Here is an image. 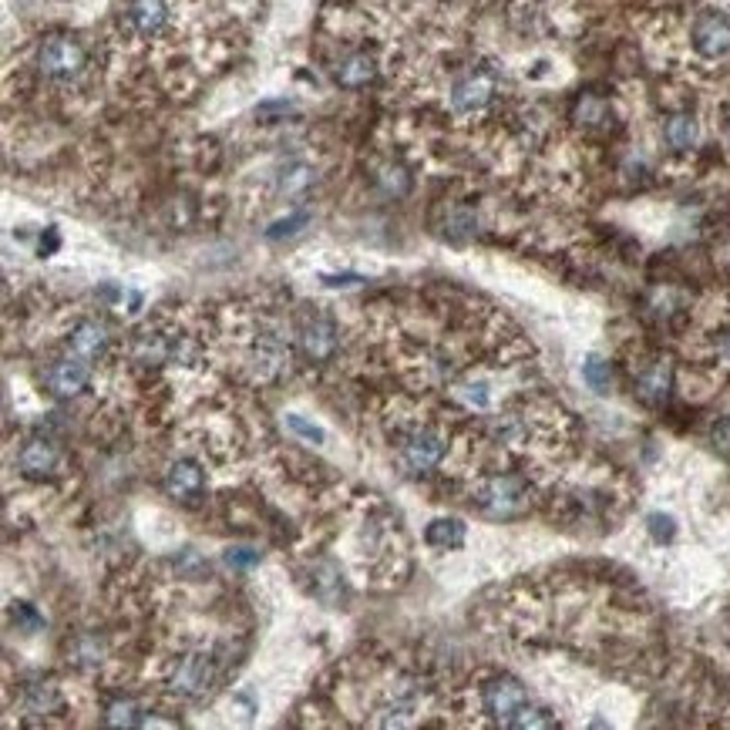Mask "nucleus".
<instances>
[{
  "mask_svg": "<svg viewBox=\"0 0 730 730\" xmlns=\"http://www.w3.org/2000/svg\"><path fill=\"white\" fill-rule=\"evenodd\" d=\"M34 78L54 91H78L91 78L95 58L88 44L71 31H51L34 44L31 54Z\"/></svg>",
  "mask_w": 730,
  "mask_h": 730,
  "instance_id": "nucleus-1",
  "label": "nucleus"
},
{
  "mask_svg": "<svg viewBox=\"0 0 730 730\" xmlns=\"http://www.w3.org/2000/svg\"><path fill=\"white\" fill-rule=\"evenodd\" d=\"M502 95V75L485 61H471L451 71L445 85V112L451 122H475L488 115Z\"/></svg>",
  "mask_w": 730,
  "mask_h": 730,
  "instance_id": "nucleus-2",
  "label": "nucleus"
},
{
  "mask_svg": "<svg viewBox=\"0 0 730 730\" xmlns=\"http://www.w3.org/2000/svg\"><path fill=\"white\" fill-rule=\"evenodd\" d=\"M394 458L404 475L424 478L448 461V431L428 418H397L394 421Z\"/></svg>",
  "mask_w": 730,
  "mask_h": 730,
  "instance_id": "nucleus-3",
  "label": "nucleus"
},
{
  "mask_svg": "<svg viewBox=\"0 0 730 730\" xmlns=\"http://www.w3.org/2000/svg\"><path fill=\"white\" fill-rule=\"evenodd\" d=\"M532 485L515 471H488L471 482V505L488 519H519L532 508Z\"/></svg>",
  "mask_w": 730,
  "mask_h": 730,
  "instance_id": "nucleus-4",
  "label": "nucleus"
},
{
  "mask_svg": "<svg viewBox=\"0 0 730 730\" xmlns=\"http://www.w3.org/2000/svg\"><path fill=\"white\" fill-rule=\"evenodd\" d=\"M179 4L175 0H128L122 11V41L128 48H155L175 38Z\"/></svg>",
  "mask_w": 730,
  "mask_h": 730,
  "instance_id": "nucleus-5",
  "label": "nucleus"
},
{
  "mask_svg": "<svg viewBox=\"0 0 730 730\" xmlns=\"http://www.w3.org/2000/svg\"><path fill=\"white\" fill-rule=\"evenodd\" d=\"M219 680L216 653L199 646V650H182L165 663V690L175 700H202L209 697Z\"/></svg>",
  "mask_w": 730,
  "mask_h": 730,
  "instance_id": "nucleus-6",
  "label": "nucleus"
},
{
  "mask_svg": "<svg viewBox=\"0 0 730 730\" xmlns=\"http://www.w3.org/2000/svg\"><path fill=\"white\" fill-rule=\"evenodd\" d=\"M532 704L529 690L522 687V680L508 677V673H495L478 687V707L482 714L498 727H515L522 717V710Z\"/></svg>",
  "mask_w": 730,
  "mask_h": 730,
  "instance_id": "nucleus-7",
  "label": "nucleus"
},
{
  "mask_svg": "<svg viewBox=\"0 0 730 730\" xmlns=\"http://www.w3.org/2000/svg\"><path fill=\"white\" fill-rule=\"evenodd\" d=\"M297 344L310 364H327V360H334L337 347H340L337 320L330 317V313H323L320 307L307 310L297 320Z\"/></svg>",
  "mask_w": 730,
  "mask_h": 730,
  "instance_id": "nucleus-8",
  "label": "nucleus"
},
{
  "mask_svg": "<svg viewBox=\"0 0 730 730\" xmlns=\"http://www.w3.org/2000/svg\"><path fill=\"white\" fill-rule=\"evenodd\" d=\"M690 48L700 61L720 64L730 58V17L720 11H700L690 21Z\"/></svg>",
  "mask_w": 730,
  "mask_h": 730,
  "instance_id": "nucleus-9",
  "label": "nucleus"
},
{
  "mask_svg": "<svg viewBox=\"0 0 730 730\" xmlns=\"http://www.w3.org/2000/svg\"><path fill=\"white\" fill-rule=\"evenodd\" d=\"M44 387H48V394H54L58 401H71V397L85 394L91 387L88 360H81L75 354L51 360L48 371H44Z\"/></svg>",
  "mask_w": 730,
  "mask_h": 730,
  "instance_id": "nucleus-10",
  "label": "nucleus"
},
{
  "mask_svg": "<svg viewBox=\"0 0 730 730\" xmlns=\"http://www.w3.org/2000/svg\"><path fill=\"white\" fill-rule=\"evenodd\" d=\"M633 391H636V397H640L643 404H650V408L667 404L670 394H673V364H670V360L667 357L646 360L640 371H636Z\"/></svg>",
  "mask_w": 730,
  "mask_h": 730,
  "instance_id": "nucleus-11",
  "label": "nucleus"
},
{
  "mask_svg": "<svg viewBox=\"0 0 730 730\" xmlns=\"http://www.w3.org/2000/svg\"><path fill=\"white\" fill-rule=\"evenodd\" d=\"M202 492H206V471H202L199 461L192 458L172 461L169 471H165V495L175 498L179 505H196Z\"/></svg>",
  "mask_w": 730,
  "mask_h": 730,
  "instance_id": "nucleus-12",
  "label": "nucleus"
},
{
  "mask_svg": "<svg viewBox=\"0 0 730 730\" xmlns=\"http://www.w3.org/2000/svg\"><path fill=\"white\" fill-rule=\"evenodd\" d=\"M381 78V58L367 48L347 51L344 58L334 64V81L344 91H360Z\"/></svg>",
  "mask_w": 730,
  "mask_h": 730,
  "instance_id": "nucleus-13",
  "label": "nucleus"
},
{
  "mask_svg": "<svg viewBox=\"0 0 730 730\" xmlns=\"http://www.w3.org/2000/svg\"><path fill=\"white\" fill-rule=\"evenodd\" d=\"M64 344H68V354H75L81 360H101L108 354V344H112V334H108V327L95 317H81L71 323L68 337H64Z\"/></svg>",
  "mask_w": 730,
  "mask_h": 730,
  "instance_id": "nucleus-14",
  "label": "nucleus"
},
{
  "mask_svg": "<svg viewBox=\"0 0 730 730\" xmlns=\"http://www.w3.org/2000/svg\"><path fill=\"white\" fill-rule=\"evenodd\" d=\"M17 468L27 478H48L61 468V448L51 438H31L17 451Z\"/></svg>",
  "mask_w": 730,
  "mask_h": 730,
  "instance_id": "nucleus-15",
  "label": "nucleus"
},
{
  "mask_svg": "<svg viewBox=\"0 0 730 730\" xmlns=\"http://www.w3.org/2000/svg\"><path fill=\"white\" fill-rule=\"evenodd\" d=\"M663 145L677 155H687L700 145V122L693 112H670L663 118Z\"/></svg>",
  "mask_w": 730,
  "mask_h": 730,
  "instance_id": "nucleus-16",
  "label": "nucleus"
},
{
  "mask_svg": "<svg viewBox=\"0 0 730 730\" xmlns=\"http://www.w3.org/2000/svg\"><path fill=\"white\" fill-rule=\"evenodd\" d=\"M64 700H61V690L54 687L51 680H38V683H27L24 693H21V710L31 717H51V714H61Z\"/></svg>",
  "mask_w": 730,
  "mask_h": 730,
  "instance_id": "nucleus-17",
  "label": "nucleus"
},
{
  "mask_svg": "<svg viewBox=\"0 0 730 730\" xmlns=\"http://www.w3.org/2000/svg\"><path fill=\"white\" fill-rule=\"evenodd\" d=\"M313 165L303 162V159H290L286 165H280V172H276V192H280L283 199H300L303 192L313 186Z\"/></svg>",
  "mask_w": 730,
  "mask_h": 730,
  "instance_id": "nucleus-18",
  "label": "nucleus"
},
{
  "mask_svg": "<svg viewBox=\"0 0 730 730\" xmlns=\"http://www.w3.org/2000/svg\"><path fill=\"white\" fill-rule=\"evenodd\" d=\"M424 542H428L431 549H441V552L461 549V545H465V525H461L458 519H434L428 525V532H424Z\"/></svg>",
  "mask_w": 730,
  "mask_h": 730,
  "instance_id": "nucleus-19",
  "label": "nucleus"
},
{
  "mask_svg": "<svg viewBox=\"0 0 730 730\" xmlns=\"http://www.w3.org/2000/svg\"><path fill=\"white\" fill-rule=\"evenodd\" d=\"M377 186H381V192H387V196H408V189H411V172L404 169L401 162H377Z\"/></svg>",
  "mask_w": 730,
  "mask_h": 730,
  "instance_id": "nucleus-20",
  "label": "nucleus"
},
{
  "mask_svg": "<svg viewBox=\"0 0 730 730\" xmlns=\"http://www.w3.org/2000/svg\"><path fill=\"white\" fill-rule=\"evenodd\" d=\"M572 118H576V125H582V128H599V125H606V122H609V101L589 91V95H582V98L576 101V108H572Z\"/></svg>",
  "mask_w": 730,
  "mask_h": 730,
  "instance_id": "nucleus-21",
  "label": "nucleus"
},
{
  "mask_svg": "<svg viewBox=\"0 0 730 730\" xmlns=\"http://www.w3.org/2000/svg\"><path fill=\"white\" fill-rule=\"evenodd\" d=\"M101 720H105L108 727H138V724H145V710L132 697H118L105 707V717Z\"/></svg>",
  "mask_w": 730,
  "mask_h": 730,
  "instance_id": "nucleus-22",
  "label": "nucleus"
},
{
  "mask_svg": "<svg viewBox=\"0 0 730 730\" xmlns=\"http://www.w3.org/2000/svg\"><path fill=\"white\" fill-rule=\"evenodd\" d=\"M582 377H586V384L593 387L596 394H609V387H613V371H609V364L603 357H589L586 367H582Z\"/></svg>",
  "mask_w": 730,
  "mask_h": 730,
  "instance_id": "nucleus-23",
  "label": "nucleus"
},
{
  "mask_svg": "<svg viewBox=\"0 0 730 730\" xmlns=\"http://www.w3.org/2000/svg\"><path fill=\"white\" fill-rule=\"evenodd\" d=\"M286 428L297 434V438L307 441V445H323V428H317V424L307 418H300V414H286Z\"/></svg>",
  "mask_w": 730,
  "mask_h": 730,
  "instance_id": "nucleus-24",
  "label": "nucleus"
},
{
  "mask_svg": "<svg viewBox=\"0 0 730 730\" xmlns=\"http://www.w3.org/2000/svg\"><path fill=\"white\" fill-rule=\"evenodd\" d=\"M646 529H650V535L660 545H667L673 535H677V522L670 519V515H663V512H653L650 519H646Z\"/></svg>",
  "mask_w": 730,
  "mask_h": 730,
  "instance_id": "nucleus-25",
  "label": "nucleus"
},
{
  "mask_svg": "<svg viewBox=\"0 0 730 730\" xmlns=\"http://www.w3.org/2000/svg\"><path fill=\"white\" fill-rule=\"evenodd\" d=\"M11 619H14V623H21L24 630H38V626H44V619L34 613L27 603H14L11 606Z\"/></svg>",
  "mask_w": 730,
  "mask_h": 730,
  "instance_id": "nucleus-26",
  "label": "nucleus"
},
{
  "mask_svg": "<svg viewBox=\"0 0 730 730\" xmlns=\"http://www.w3.org/2000/svg\"><path fill=\"white\" fill-rule=\"evenodd\" d=\"M710 445H714L720 455H730V418H720L714 428H710Z\"/></svg>",
  "mask_w": 730,
  "mask_h": 730,
  "instance_id": "nucleus-27",
  "label": "nucleus"
},
{
  "mask_svg": "<svg viewBox=\"0 0 730 730\" xmlns=\"http://www.w3.org/2000/svg\"><path fill=\"white\" fill-rule=\"evenodd\" d=\"M226 562H229V566H236V569H249V566H256V562H260V552H253V549H229L226 552Z\"/></svg>",
  "mask_w": 730,
  "mask_h": 730,
  "instance_id": "nucleus-28",
  "label": "nucleus"
},
{
  "mask_svg": "<svg viewBox=\"0 0 730 730\" xmlns=\"http://www.w3.org/2000/svg\"><path fill=\"white\" fill-rule=\"evenodd\" d=\"M307 223V212H297V216H290V219H283V223H276L270 229V239H280V236H290V233H297V226Z\"/></svg>",
  "mask_w": 730,
  "mask_h": 730,
  "instance_id": "nucleus-29",
  "label": "nucleus"
},
{
  "mask_svg": "<svg viewBox=\"0 0 730 730\" xmlns=\"http://www.w3.org/2000/svg\"><path fill=\"white\" fill-rule=\"evenodd\" d=\"M714 354H717V360H724V364H730V327H727V330H720V334L714 337Z\"/></svg>",
  "mask_w": 730,
  "mask_h": 730,
  "instance_id": "nucleus-30",
  "label": "nucleus"
},
{
  "mask_svg": "<svg viewBox=\"0 0 730 730\" xmlns=\"http://www.w3.org/2000/svg\"><path fill=\"white\" fill-rule=\"evenodd\" d=\"M727 142H730V122H727Z\"/></svg>",
  "mask_w": 730,
  "mask_h": 730,
  "instance_id": "nucleus-31",
  "label": "nucleus"
}]
</instances>
